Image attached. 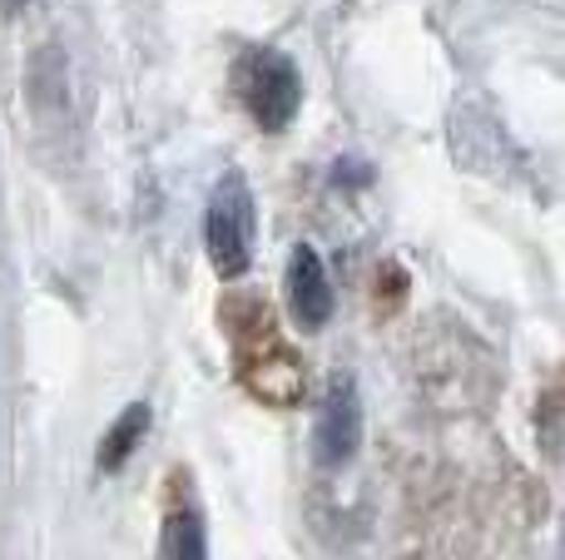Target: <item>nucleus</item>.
<instances>
[{
    "label": "nucleus",
    "instance_id": "1",
    "mask_svg": "<svg viewBox=\"0 0 565 560\" xmlns=\"http://www.w3.org/2000/svg\"><path fill=\"white\" fill-rule=\"evenodd\" d=\"M204 238H209V258H214V268L224 278L248 268V254H254V198H248V184L238 174H228L209 198Z\"/></svg>",
    "mask_w": 565,
    "mask_h": 560
},
{
    "label": "nucleus",
    "instance_id": "2",
    "mask_svg": "<svg viewBox=\"0 0 565 560\" xmlns=\"http://www.w3.org/2000/svg\"><path fill=\"white\" fill-rule=\"evenodd\" d=\"M234 89L264 129H282L298 109V69L274 50H248L234 69Z\"/></svg>",
    "mask_w": 565,
    "mask_h": 560
},
{
    "label": "nucleus",
    "instance_id": "3",
    "mask_svg": "<svg viewBox=\"0 0 565 560\" xmlns=\"http://www.w3.org/2000/svg\"><path fill=\"white\" fill-rule=\"evenodd\" d=\"M358 437H362L358 387L342 377V383H332L328 402H322V417H318V462L342 466L352 452H358Z\"/></svg>",
    "mask_w": 565,
    "mask_h": 560
},
{
    "label": "nucleus",
    "instance_id": "4",
    "mask_svg": "<svg viewBox=\"0 0 565 560\" xmlns=\"http://www.w3.org/2000/svg\"><path fill=\"white\" fill-rule=\"evenodd\" d=\"M288 303H292V317L302 327H322L332 313V288H328V273H322L318 254L312 248H298L288 263Z\"/></svg>",
    "mask_w": 565,
    "mask_h": 560
},
{
    "label": "nucleus",
    "instance_id": "5",
    "mask_svg": "<svg viewBox=\"0 0 565 560\" xmlns=\"http://www.w3.org/2000/svg\"><path fill=\"white\" fill-rule=\"evenodd\" d=\"M159 560H209L204 556V526H199L194 506H179L164 526V556Z\"/></svg>",
    "mask_w": 565,
    "mask_h": 560
},
{
    "label": "nucleus",
    "instance_id": "6",
    "mask_svg": "<svg viewBox=\"0 0 565 560\" xmlns=\"http://www.w3.org/2000/svg\"><path fill=\"white\" fill-rule=\"evenodd\" d=\"M145 422H149V407H129V412L119 417L115 432H109L105 446H99V466H105V472H119V462L129 456V446L145 437Z\"/></svg>",
    "mask_w": 565,
    "mask_h": 560
}]
</instances>
